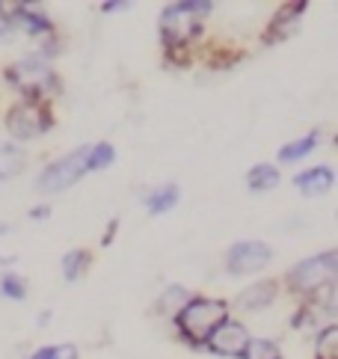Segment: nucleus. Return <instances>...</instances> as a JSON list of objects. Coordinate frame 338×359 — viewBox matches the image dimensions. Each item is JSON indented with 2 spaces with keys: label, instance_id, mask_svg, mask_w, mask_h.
Returning <instances> with one entry per match:
<instances>
[{
  "label": "nucleus",
  "instance_id": "nucleus-1",
  "mask_svg": "<svg viewBox=\"0 0 338 359\" xmlns=\"http://www.w3.org/2000/svg\"><path fill=\"white\" fill-rule=\"evenodd\" d=\"M226 312H229V306L223 300L190 297V303L175 315V324L190 344H202L226 320Z\"/></svg>",
  "mask_w": 338,
  "mask_h": 359
},
{
  "label": "nucleus",
  "instance_id": "nucleus-2",
  "mask_svg": "<svg viewBox=\"0 0 338 359\" xmlns=\"http://www.w3.org/2000/svg\"><path fill=\"white\" fill-rule=\"evenodd\" d=\"M6 81L21 89L27 101H42L45 95H54L60 83H57V74L50 72V66L39 57H27V60H18L15 66L6 69Z\"/></svg>",
  "mask_w": 338,
  "mask_h": 359
},
{
  "label": "nucleus",
  "instance_id": "nucleus-3",
  "mask_svg": "<svg viewBox=\"0 0 338 359\" xmlns=\"http://www.w3.org/2000/svg\"><path fill=\"white\" fill-rule=\"evenodd\" d=\"M205 12H211V4H173L163 9V18H161V33H163V42L178 48L181 42L193 39V36L199 33V15Z\"/></svg>",
  "mask_w": 338,
  "mask_h": 359
},
{
  "label": "nucleus",
  "instance_id": "nucleus-4",
  "mask_svg": "<svg viewBox=\"0 0 338 359\" xmlns=\"http://www.w3.org/2000/svg\"><path fill=\"white\" fill-rule=\"evenodd\" d=\"M335 267H338V252L327 250L315 255V259H306L294 267L288 273V285L294 291H303V294H315L320 288H327L335 282Z\"/></svg>",
  "mask_w": 338,
  "mask_h": 359
},
{
  "label": "nucleus",
  "instance_id": "nucleus-5",
  "mask_svg": "<svg viewBox=\"0 0 338 359\" xmlns=\"http://www.w3.org/2000/svg\"><path fill=\"white\" fill-rule=\"evenodd\" d=\"M86 161H89V146H81V149L69 151V155H62L60 161L45 166L42 175H39V182H36V187L42 190V194H60V190L72 187L77 178H83V172H89Z\"/></svg>",
  "mask_w": 338,
  "mask_h": 359
},
{
  "label": "nucleus",
  "instance_id": "nucleus-6",
  "mask_svg": "<svg viewBox=\"0 0 338 359\" xmlns=\"http://www.w3.org/2000/svg\"><path fill=\"white\" fill-rule=\"evenodd\" d=\"M54 116H50V110L45 101H21L15 104L9 113H6V128L12 137L18 140H30V137H42Z\"/></svg>",
  "mask_w": 338,
  "mask_h": 359
},
{
  "label": "nucleus",
  "instance_id": "nucleus-7",
  "mask_svg": "<svg viewBox=\"0 0 338 359\" xmlns=\"http://www.w3.org/2000/svg\"><path fill=\"white\" fill-rule=\"evenodd\" d=\"M273 259V252L267 243H258V241H243V243H235L229 250V259H226V267L235 276L241 273H255Z\"/></svg>",
  "mask_w": 338,
  "mask_h": 359
},
{
  "label": "nucleus",
  "instance_id": "nucleus-8",
  "mask_svg": "<svg viewBox=\"0 0 338 359\" xmlns=\"http://www.w3.org/2000/svg\"><path fill=\"white\" fill-rule=\"evenodd\" d=\"M246 341H250V336H246L243 324H238V320H223L211 336H208V344H211V351L219 353V356H241Z\"/></svg>",
  "mask_w": 338,
  "mask_h": 359
},
{
  "label": "nucleus",
  "instance_id": "nucleus-9",
  "mask_svg": "<svg viewBox=\"0 0 338 359\" xmlns=\"http://www.w3.org/2000/svg\"><path fill=\"white\" fill-rule=\"evenodd\" d=\"M332 170L330 166H315V170H306L294 178V184L303 190L306 196H320V194H327V190L332 187Z\"/></svg>",
  "mask_w": 338,
  "mask_h": 359
},
{
  "label": "nucleus",
  "instance_id": "nucleus-10",
  "mask_svg": "<svg viewBox=\"0 0 338 359\" xmlns=\"http://www.w3.org/2000/svg\"><path fill=\"white\" fill-rule=\"evenodd\" d=\"M303 9H306V4H294V6L288 4V6H282L279 15L273 18V24H270L264 42H279V39H285V36H291V30L297 27V21H300V15H303Z\"/></svg>",
  "mask_w": 338,
  "mask_h": 359
},
{
  "label": "nucleus",
  "instance_id": "nucleus-11",
  "mask_svg": "<svg viewBox=\"0 0 338 359\" xmlns=\"http://www.w3.org/2000/svg\"><path fill=\"white\" fill-rule=\"evenodd\" d=\"M273 300H276V282L267 279V282H255V285L246 288L238 297V306H241V309L255 312V309H264V306H270Z\"/></svg>",
  "mask_w": 338,
  "mask_h": 359
},
{
  "label": "nucleus",
  "instance_id": "nucleus-12",
  "mask_svg": "<svg viewBox=\"0 0 338 359\" xmlns=\"http://www.w3.org/2000/svg\"><path fill=\"white\" fill-rule=\"evenodd\" d=\"M12 24H18V27L27 30L30 36L54 30V24H50V18L45 15V12L42 9H30V6H15L12 9Z\"/></svg>",
  "mask_w": 338,
  "mask_h": 359
},
{
  "label": "nucleus",
  "instance_id": "nucleus-13",
  "mask_svg": "<svg viewBox=\"0 0 338 359\" xmlns=\"http://www.w3.org/2000/svg\"><path fill=\"white\" fill-rule=\"evenodd\" d=\"M24 166H27V155H24L21 146H15V143H0V182L21 175Z\"/></svg>",
  "mask_w": 338,
  "mask_h": 359
},
{
  "label": "nucleus",
  "instance_id": "nucleus-14",
  "mask_svg": "<svg viewBox=\"0 0 338 359\" xmlns=\"http://www.w3.org/2000/svg\"><path fill=\"white\" fill-rule=\"evenodd\" d=\"M246 184H250V190H273L279 184V170L273 163H258L250 170V175H246Z\"/></svg>",
  "mask_w": 338,
  "mask_h": 359
},
{
  "label": "nucleus",
  "instance_id": "nucleus-15",
  "mask_svg": "<svg viewBox=\"0 0 338 359\" xmlns=\"http://www.w3.org/2000/svg\"><path fill=\"white\" fill-rule=\"evenodd\" d=\"M318 143H320V134H318V131H311V134H306V137H300V140H294V143L282 146V149H279V161H282V163L300 161V158H306Z\"/></svg>",
  "mask_w": 338,
  "mask_h": 359
},
{
  "label": "nucleus",
  "instance_id": "nucleus-16",
  "mask_svg": "<svg viewBox=\"0 0 338 359\" xmlns=\"http://www.w3.org/2000/svg\"><path fill=\"white\" fill-rule=\"evenodd\" d=\"M175 202H178V187L175 184H163V187L151 190V194L146 196V205H149L151 214H163L169 208H175Z\"/></svg>",
  "mask_w": 338,
  "mask_h": 359
},
{
  "label": "nucleus",
  "instance_id": "nucleus-17",
  "mask_svg": "<svg viewBox=\"0 0 338 359\" xmlns=\"http://www.w3.org/2000/svg\"><path fill=\"white\" fill-rule=\"evenodd\" d=\"M315 359H338V327L335 324L320 330L318 344H315Z\"/></svg>",
  "mask_w": 338,
  "mask_h": 359
},
{
  "label": "nucleus",
  "instance_id": "nucleus-18",
  "mask_svg": "<svg viewBox=\"0 0 338 359\" xmlns=\"http://www.w3.org/2000/svg\"><path fill=\"white\" fill-rule=\"evenodd\" d=\"M89 267V252L86 250H72L66 259H62V273H66L69 282H74L77 276H83Z\"/></svg>",
  "mask_w": 338,
  "mask_h": 359
},
{
  "label": "nucleus",
  "instance_id": "nucleus-19",
  "mask_svg": "<svg viewBox=\"0 0 338 359\" xmlns=\"http://www.w3.org/2000/svg\"><path fill=\"white\" fill-rule=\"evenodd\" d=\"M187 303H190V294L181 288V285H173V288H166V291H163V297H161V312H166V315H178Z\"/></svg>",
  "mask_w": 338,
  "mask_h": 359
},
{
  "label": "nucleus",
  "instance_id": "nucleus-20",
  "mask_svg": "<svg viewBox=\"0 0 338 359\" xmlns=\"http://www.w3.org/2000/svg\"><path fill=\"white\" fill-rule=\"evenodd\" d=\"M241 359H282V351H279L273 341L255 339V341H246Z\"/></svg>",
  "mask_w": 338,
  "mask_h": 359
},
{
  "label": "nucleus",
  "instance_id": "nucleus-21",
  "mask_svg": "<svg viewBox=\"0 0 338 359\" xmlns=\"http://www.w3.org/2000/svg\"><path fill=\"white\" fill-rule=\"evenodd\" d=\"M116 151L110 143H95L89 146V161H86V170H107V166L113 163Z\"/></svg>",
  "mask_w": 338,
  "mask_h": 359
},
{
  "label": "nucleus",
  "instance_id": "nucleus-22",
  "mask_svg": "<svg viewBox=\"0 0 338 359\" xmlns=\"http://www.w3.org/2000/svg\"><path fill=\"white\" fill-rule=\"evenodd\" d=\"M0 294L9 297V300H24L27 282H24L21 276H15V273H4V279H0Z\"/></svg>",
  "mask_w": 338,
  "mask_h": 359
},
{
  "label": "nucleus",
  "instance_id": "nucleus-23",
  "mask_svg": "<svg viewBox=\"0 0 338 359\" xmlns=\"http://www.w3.org/2000/svg\"><path fill=\"white\" fill-rule=\"evenodd\" d=\"M30 359H77V353H74L72 344H60V348H42V351H36Z\"/></svg>",
  "mask_w": 338,
  "mask_h": 359
},
{
  "label": "nucleus",
  "instance_id": "nucleus-24",
  "mask_svg": "<svg viewBox=\"0 0 338 359\" xmlns=\"http://www.w3.org/2000/svg\"><path fill=\"white\" fill-rule=\"evenodd\" d=\"M101 9L104 12H119V9H128V4H104Z\"/></svg>",
  "mask_w": 338,
  "mask_h": 359
},
{
  "label": "nucleus",
  "instance_id": "nucleus-25",
  "mask_svg": "<svg viewBox=\"0 0 338 359\" xmlns=\"http://www.w3.org/2000/svg\"><path fill=\"white\" fill-rule=\"evenodd\" d=\"M6 33V18H4V6H0V36Z\"/></svg>",
  "mask_w": 338,
  "mask_h": 359
},
{
  "label": "nucleus",
  "instance_id": "nucleus-26",
  "mask_svg": "<svg viewBox=\"0 0 338 359\" xmlns=\"http://www.w3.org/2000/svg\"><path fill=\"white\" fill-rule=\"evenodd\" d=\"M15 259H12V255H0V267H6V264H12Z\"/></svg>",
  "mask_w": 338,
  "mask_h": 359
},
{
  "label": "nucleus",
  "instance_id": "nucleus-27",
  "mask_svg": "<svg viewBox=\"0 0 338 359\" xmlns=\"http://www.w3.org/2000/svg\"><path fill=\"white\" fill-rule=\"evenodd\" d=\"M45 214H48V208H33L30 211V217H45Z\"/></svg>",
  "mask_w": 338,
  "mask_h": 359
},
{
  "label": "nucleus",
  "instance_id": "nucleus-28",
  "mask_svg": "<svg viewBox=\"0 0 338 359\" xmlns=\"http://www.w3.org/2000/svg\"><path fill=\"white\" fill-rule=\"evenodd\" d=\"M6 232H9V226H6V223H0V235H6Z\"/></svg>",
  "mask_w": 338,
  "mask_h": 359
}]
</instances>
